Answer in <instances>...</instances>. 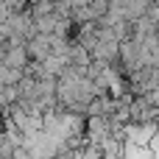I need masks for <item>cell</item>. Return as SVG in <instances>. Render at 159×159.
Instances as JSON below:
<instances>
[{
    "mask_svg": "<svg viewBox=\"0 0 159 159\" xmlns=\"http://www.w3.org/2000/svg\"><path fill=\"white\" fill-rule=\"evenodd\" d=\"M56 22H59V14H39V17H34V31L36 34H53L56 31Z\"/></svg>",
    "mask_w": 159,
    "mask_h": 159,
    "instance_id": "3",
    "label": "cell"
},
{
    "mask_svg": "<svg viewBox=\"0 0 159 159\" xmlns=\"http://www.w3.org/2000/svg\"><path fill=\"white\" fill-rule=\"evenodd\" d=\"M3 64L8 67H25L28 64V53H25V45H8L6 48V56H3Z\"/></svg>",
    "mask_w": 159,
    "mask_h": 159,
    "instance_id": "2",
    "label": "cell"
},
{
    "mask_svg": "<svg viewBox=\"0 0 159 159\" xmlns=\"http://www.w3.org/2000/svg\"><path fill=\"white\" fill-rule=\"evenodd\" d=\"M8 14H11V11H8L6 0H0V22H6V20H8Z\"/></svg>",
    "mask_w": 159,
    "mask_h": 159,
    "instance_id": "4",
    "label": "cell"
},
{
    "mask_svg": "<svg viewBox=\"0 0 159 159\" xmlns=\"http://www.w3.org/2000/svg\"><path fill=\"white\" fill-rule=\"evenodd\" d=\"M25 53H28V59H34V61H39V59H45L48 53H50V39H48V34H31L28 39H25Z\"/></svg>",
    "mask_w": 159,
    "mask_h": 159,
    "instance_id": "1",
    "label": "cell"
}]
</instances>
